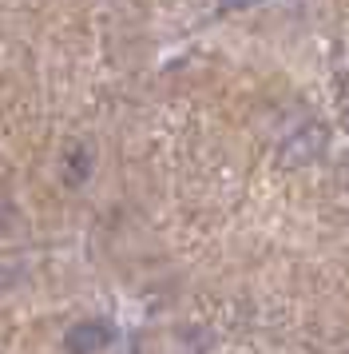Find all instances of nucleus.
Instances as JSON below:
<instances>
[{
    "instance_id": "3",
    "label": "nucleus",
    "mask_w": 349,
    "mask_h": 354,
    "mask_svg": "<svg viewBox=\"0 0 349 354\" xmlns=\"http://www.w3.org/2000/svg\"><path fill=\"white\" fill-rule=\"evenodd\" d=\"M246 4H254V0H222V8H246Z\"/></svg>"
},
{
    "instance_id": "2",
    "label": "nucleus",
    "mask_w": 349,
    "mask_h": 354,
    "mask_svg": "<svg viewBox=\"0 0 349 354\" xmlns=\"http://www.w3.org/2000/svg\"><path fill=\"white\" fill-rule=\"evenodd\" d=\"M92 147L88 144H72L68 151H63V167H60V176L68 187H83L88 179H92Z\"/></svg>"
},
{
    "instance_id": "4",
    "label": "nucleus",
    "mask_w": 349,
    "mask_h": 354,
    "mask_svg": "<svg viewBox=\"0 0 349 354\" xmlns=\"http://www.w3.org/2000/svg\"><path fill=\"white\" fill-rule=\"evenodd\" d=\"M346 124H349V112H346Z\"/></svg>"
},
{
    "instance_id": "1",
    "label": "nucleus",
    "mask_w": 349,
    "mask_h": 354,
    "mask_svg": "<svg viewBox=\"0 0 349 354\" xmlns=\"http://www.w3.org/2000/svg\"><path fill=\"white\" fill-rule=\"evenodd\" d=\"M111 346H115V326L108 319H79L63 335V351L72 354H95V351H111Z\"/></svg>"
}]
</instances>
